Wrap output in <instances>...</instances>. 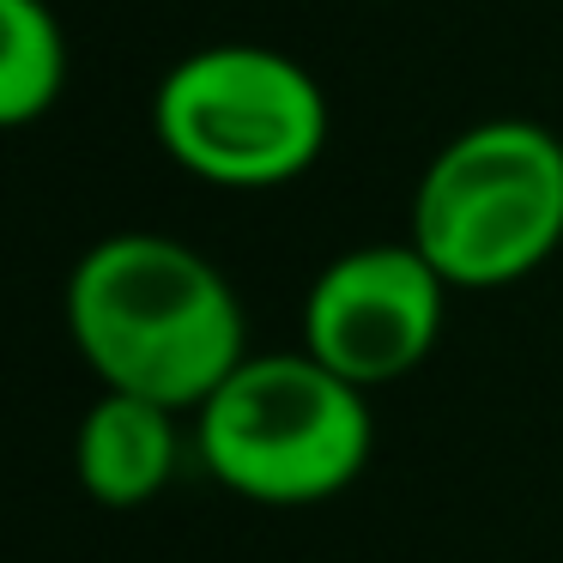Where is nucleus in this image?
Listing matches in <instances>:
<instances>
[{
  "label": "nucleus",
  "instance_id": "39448f33",
  "mask_svg": "<svg viewBox=\"0 0 563 563\" xmlns=\"http://www.w3.org/2000/svg\"><path fill=\"white\" fill-rule=\"evenodd\" d=\"M449 291L424 249L406 243H357L316 273L303 297V352L357 388L400 382L437 352Z\"/></svg>",
  "mask_w": 563,
  "mask_h": 563
},
{
  "label": "nucleus",
  "instance_id": "f257e3e1",
  "mask_svg": "<svg viewBox=\"0 0 563 563\" xmlns=\"http://www.w3.org/2000/svg\"><path fill=\"white\" fill-rule=\"evenodd\" d=\"M67 333L103 388L146 394L170 412H200L249 357L231 279L195 243L164 231L98 236L67 273Z\"/></svg>",
  "mask_w": 563,
  "mask_h": 563
},
{
  "label": "nucleus",
  "instance_id": "7ed1b4c3",
  "mask_svg": "<svg viewBox=\"0 0 563 563\" xmlns=\"http://www.w3.org/2000/svg\"><path fill=\"white\" fill-rule=\"evenodd\" d=\"M412 243L454 291H503L563 249V140L527 115L461 128L412 188Z\"/></svg>",
  "mask_w": 563,
  "mask_h": 563
},
{
  "label": "nucleus",
  "instance_id": "20e7f679",
  "mask_svg": "<svg viewBox=\"0 0 563 563\" xmlns=\"http://www.w3.org/2000/svg\"><path fill=\"white\" fill-rule=\"evenodd\" d=\"M328 91L267 43H207L170 62L152 91L158 152L212 188H285L328 152Z\"/></svg>",
  "mask_w": 563,
  "mask_h": 563
},
{
  "label": "nucleus",
  "instance_id": "0eeeda50",
  "mask_svg": "<svg viewBox=\"0 0 563 563\" xmlns=\"http://www.w3.org/2000/svg\"><path fill=\"white\" fill-rule=\"evenodd\" d=\"M67 91V31L49 0H0V128H31Z\"/></svg>",
  "mask_w": 563,
  "mask_h": 563
},
{
  "label": "nucleus",
  "instance_id": "f03ea898",
  "mask_svg": "<svg viewBox=\"0 0 563 563\" xmlns=\"http://www.w3.org/2000/svg\"><path fill=\"white\" fill-rule=\"evenodd\" d=\"M195 449L231 497L261 509H309L352 490L376 449V418L357 382L321 357L249 352L195 412Z\"/></svg>",
  "mask_w": 563,
  "mask_h": 563
},
{
  "label": "nucleus",
  "instance_id": "423d86ee",
  "mask_svg": "<svg viewBox=\"0 0 563 563\" xmlns=\"http://www.w3.org/2000/svg\"><path fill=\"white\" fill-rule=\"evenodd\" d=\"M183 461V437H176V412L146 394L103 388L86 406L74 437V473L91 503L103 509H146L164 497Z\"/></svg>",
  "mask_w": 563,
  "mask_h": 563
}]
</instances>
